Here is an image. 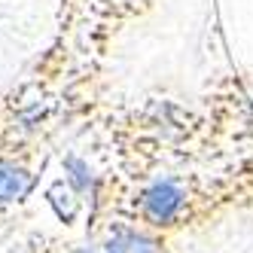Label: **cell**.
Listing matches in <instances>:
<instances>
[{
  "mask_svg": "<svg viewBox=\"0 0 253 253\" xmlns=\"http://www.w3.org/2000/svg\"><path fill=\"white\" fill-rule=\"evenodd\" d=\"M70 46H52L37 67L0 95V235L37 192L52 137L74 104Z\"/></svg>",
  "mask_w": 253,
  "mask_h": 253,
  "instance_id": "1",
  "label": "cell"
},
{
  "mask_svg": "<svg viewBox=\"0 0 253 253\" xmlns=\"http://www.w3.org/2000/svg\"><path fill=\"white\" fill-rule=\"evenodd\" d=\"M95 241L101 253H171L168 235L122 220V216H104L98 223Z\"/></svg>",
  "mask_w": 253,
  "mask_h": 253,
  "instance_id": "3",
  "label": "cell"
},
{
  "mask_svg": "<svg viewBox=\"0 0 253 253\" xmlns=\"http://www.w3.org/2000/svg\"><path fill=\"white\" fill-rule=\"evenodd\" d=\"M156 0H83L80 3V49L77 58L83 64H98L107 55V46L116 34L153 9Z\"/></svg>",
  "mask_w": 253,
  "mask_h": 253,
  "instance_id": "2",
  "label": "cell"
},
{
  "mask_svg": "<svg viewBox=\"0 0 253 253\" xmlns=\"http://www.w3.org/2000/svg\"><path fill=\"white\" fill-rule=\"evenodd\" d=\"M46 202H49L52 213H55L64 226H74V223L80 220V213L88 211V202L67 183L64 177H55V180L46 186Z\"/></svg>",
  "mask_w": 253,
  "mask_h": 253,
  "instance_id": "4",
  "label": "cell"
}]
</instances>
